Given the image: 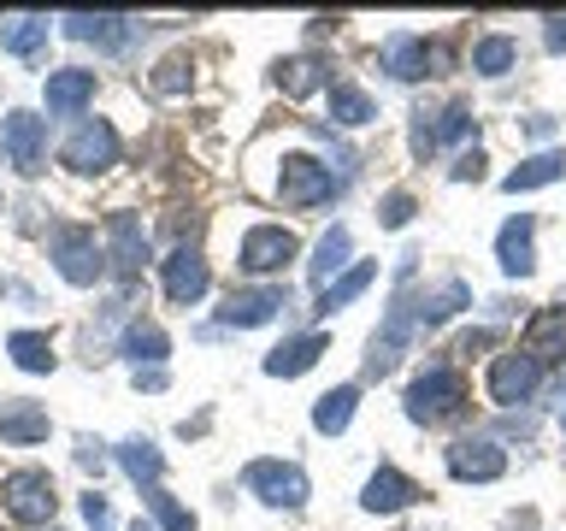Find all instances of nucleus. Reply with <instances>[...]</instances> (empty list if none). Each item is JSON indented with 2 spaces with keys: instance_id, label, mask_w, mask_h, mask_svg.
Instances as JSON below:
<instances>
[{
  "instance_id": "1a4fd4ad",
  "label": "nucleus",
  "mask_w": 566,
  "mask_h": 531,
  "mask_svg": "<svg viewBox=\"0 0 566 531\" xmlns=\"http://www.w3.org/2000/svg\"><path fill=\"white\" fill-rule=\"evenodd\" d=\"M301 254V242H295V230L290 225H254L242 237V254H237V266L248 278H272V272H283Z\"/></svg>"
},
{
  "instance_id": "6ab92c4d",
  "label": "nucleus",
  "mask_w": 566,
  "mask_h": 531,
  "mask_svg": "<svg viewBox=\"0 0 566 531\" xmlns=\"http://www.w3.org/2000/svg\"><path fill=\"white\" fill-rule=\"evenodd\" d=\"M60 24H65L71 42H95V48H106V53H118V48L136 35V18H113V12H101V18H88V12H65Z\"/></svg>"
},
{
  "instance_id": "dca6fc26",
  "label": "nucleus",
  "mask_w": 566,
  "mask_h": 531,
  "mask_svg": "<svg viewBox=\"0 0 566 531\" xmlns=\"http://www.w3.org/2000/svg\"><path fill=\"white\" fill-rule=\"evenodd\" d=\"M106 260H113L124 278H136L142 266H148V230H142L136 212H106Z\"/></svg>"
},
{
  "instance_id": "79ce46f5",
  "label": "nucleus",
  "mask_w": 566,
  "mask_h": 531,
  "mask_svg": "<svg viewBox=\"0 0 566 531\" xmlns=\"http://www.w3.org/2000/svg\"><path fill=\"white\" fill-rule=\"evenodd\" d=\"M543 24H548V30H543V42L555 48V53H566V18H543Z\"/></svg>"
},
{
  "instance_id": "5701e85b",
  "label": "nucleus",
  "mask_w": 566,
  "mask_h": 531,
  "mask_svg": "<svg viewBox=\"0 0 566 531\" xmlns=\"http://www.w3.org/2000/svg\"><path fill=\"white\" fill-rule=\"evenodd\" d=\"M53 431V419H48V407L42 402H0V437L18 442V449H30V442H48Z\"/></svg>"
},
{
  "instance_id": "4c0bfd02",
  "label": "nucleus",
  "mask_w": 566,
  "mask_h": 531,
  "mask_svg": "<svg viewBox=\"0 0 566 531\" xmlns=\"http://www.w3.org/2000/svg\"><path fill=\"white\" fill-rule=\"evenodd\" d=\"M184 71H189V60H177V53H171V60H159V71H154V88H159V95H177V88H189Z\"/></svg>"
},
{
  "instance_id": "ea45409f",
  "label": "nucleus",
  "mask_w": 566,
  "mask_h": 531,
  "mask_svg": "<svg viewBox=\"0 0 566 531\" xmlns=\"http://www.w3.org/2000/svg\"><path fill=\"white\" fill-rule=\"evenodd\" d=\"M467 177H484V154H478V148L454 159V184H467Z\"/></svg>"
},
{
  "instance_id": "4be33fe9",
  "label": "nucleus",
  "mask_w": 566,
  "mask_h": 531,
  "mask_svg": "<svg viewBox=\"0 0 566 531\" xmlns=\"http://www.w3.org/2000/svg\"><path fill=\"white\" fill-rule=\"evenodd\" d=\"M419 496H424V490H419L407 472L378 467V472L366 478V496H360V502H366V513H401V508H413Z\"/></svg>"
},
{
  "instance_id": "a211bd4d",
  "label": "nucleus",
  "mask_w": 566,
  "mask_h": 531,
  "mask_svg": "<svg viewBox=\"0 0 566 531\" xmlns=\"http://www.w3.org/2000/svg\"><path fill=\"white\" fill-rule=\"evenodd\" d=\"M378 60H384V71H389L396 83H419V77H431L437 48L424 42V35H413V30H396V35L378 48Z\"/></svg>"
},
{
  "instance_id": "e433bc0d",
  "label": "nucleus",
  "mask_w": 566,
  "mask_h": 531,
  "mask_svg": "<svg viewBox=\"0 0 566 531\" xmlns=\"http://www.w3.org/2000/svg\"><path fill=\"white\" fill-rule=\"evenodd\" d=\"M413 207H419V201H413L407 189H389L384 207H378V225H384V230H401L407 219H413Z\"/></svg>"
},
{
  "instance_id": "c85d7f7f",
  "label": "nucleus",
  "mask_w": 566,
  "mask_h": 531,
  "mask_svg": "<svg viewBox=\"0 0 566 531\" xmlns=\"http://www.w3.org/2000/svg\"><path fill=\"white\" fill-rule=\"evenodd\" d=\"M371 278H378V266H371V260L348 266V272L336 278V283H325V290H318V308H313V313H318V319H331L336 308H348L354 295H366V283H371Z\"/></svg>"
},
{
  "instance_id": "6e6552de",
  "label": "nucleus",
  "mask_w": 566,
  "mask_h": 531,
  "mask_svg": "<svg viewBox=\"0 0 566 531\" xmlns=\"http://www.w3.org/2000/svg\"><path fill=\"white\" fill-rule=\"evenodd\" d=\"M283 308H295L290 283H254V290H230V301L219 308V325H230V331H254V325H272Z\"/></svg>"
},
{
  "instance_id": "f704fd0d",
  "label": "nucleus",
  "mask_w": 566,
  "mask_h": 531,
  "mask_svg": "<svg viewBox=\"0 0 566 531\" xmlns=\"http://www.w3.org/2000/svg\"><path fill=\"white\" fill-rule=\"evenodd\" d=\"M7 354H12L18 372H53V343H48L42 331H12L7 336Z\"/></svg>"
},
{
  "instance_id": "7c9ffc66",
  "label": "nucleus",
  "mask_w": 566,
  "mask_h": 531,
  "mask_svg": "<svg viewBox=\"0 0 566 531\" xmlns=\"http://www.w3.org/2000/svg\"><path fill=\"white\" fill-rule=\"evenodd\" d=\"M354 402H360V384H336L331 396H318L313 402V425L318 431H348V419H354Z\"/></svg>"
},
{
  "instance_id": "39448f33",
  "label": "nucleus",
  "mask_w": 566,
  "mask_h": 531,
  "mask_svg": "<svg viewBox=\"0 0 566 531\" xmlns=\"http://www.w3.org/2000/svg\"><path fill=\"white\" fill-rule=\"evenodd\" d=\"M0 508H7L18 525H42V520H53L60 496H53V478H48V472L24 467V472H7V478H0Z\"/></svg>"
},
{
  "instance_id": "de8ad7c7",
  "label": "nucleus",
  "mask_w": 566,
  "mask_h": 531,
  "mask_svg": "<svg viewBox=\"0 0 566 531\" xmlns=\"http://www.w3.org/2000/svg\"><path fill=\"white\" fill-rule=\"evenodd\" d=\"M560 425H566V402H560Z\"/></svg>"
},
{
  "instance_id": "cd10ccee",
  "label": "nucleus",
  "mask_w": 566,
  "mask_h": 531,
  "mask_svg": "<svg viewBox=\"0 0 566 531\" xmlns=\"http://www.w3.org/2000/svg\"><path fill=\"white\" fill-rule=\"evenodd\" d=\"M560 177H566V148H548V154H531L520 171H507V177H502V189H507V195H520V189L560 184Z\"/></svg>"
},
{
  "instance_id": "f3484780",
  "label": "nucleus",
  "mask_w": 566,
  "mask_h": 531,
  "mask_svg": "<svg viewBox=\"0 0 566 531\" xmlns=\"http://www.w3.org/2000/svg\"><path fill=\"white\" fill-rule=\"evenodd\" d=\"M495 260H502L507 278H531L537 272V219L531 212H513L502 225V237H495Z\"/></svg>"
},
{
  "instance_id": "f8f14e48",
  "label": "nucleus",
  "mask_w": 566,
  "mask_h": 531,
  "mask_svg": "<svg viewBox=\"0 0 566 531\" xmlns=\"http://www.w3.org/2000/svg\"><path fill=\"white\" fill-rule=\"evenodd\" d=\"M537 384H543V366L531 361L525 348H507V354H495V366H490V402L495 407H520L537 396Z\"/></svg>"
},
{
  "instance_id": "aec40b11",
  "label": "nucleus",
  "mask_w": 566,
  "mask_h": 531,
  "mask_svg": "<svg viewBox=\"0 0 566 531\" xmlns=\"http://www.w3.org/2000/svg\"><path fill=\"white\" fill-rule=\"evenodd\" d=\"M525 354H531L537 366H555V361H566V301H555V308H543V313L525 325Z\"/></svg>"
},
{
  "instance_id": "393cba45",
  "label": "nucleus",
  "mask_w": 566,
  "mask_h": 531,
  "mask_svg": "<svg viewBox=\"0 0 566 531\" xmlns=\"http://www.w3.org/2000/svg\"><path fill=\"white\" fill-rule=\"evenodd\" d=\"M118 354L130 366H159L171 354V336L154 325V319H130V325H124V343H118Z\"/></svg>"
},
{
  "instance_id": "423d86ee",
  "label": "nucleus",
  "mask_w": 566,
  "mask_h": 531,
  "mask_svg": "<svg viewBox=\"0 0 566 531\" xmlns=\"http://www.w3.org/2000/svg\"><path fill=\"white\" fill-rule=\"evenodd\" d=\"M60 159L77 177H101V171H113L118 166V131L106 118H88V124H77L71 131V142L60 148Z\"/></svg>"
},
{
  "instance_id": "49530a36",
  "label": "nucleus",
  "mask_w": 566,
  "mask_h": 531,
  "mask_svg": "<svg viewBox=\"0 0 566 531\" xmlns=\"http://www.w3.org/2000/svg\"><path fill=\"white\" fill-rule=\"evenodd\" d=\"M130 531H148V525H142V520H136V525H130Z\"/></svg>"
},
{
  "instance_id": "f03ea898",
  "label": "nucleus",
  "mask_w": 566,
  "mask_h": 531,
  "mask_svg": "<svg viewBox=\"0 0 566 531\" xmlns=\"http://www.w3.org/2000/svg\"><path fill=\"white\" fill-rule=\"evenodd\" d=\"M343 195V177H336L325 159L313 154H283V171H277V201L295 207V212H313V207H331Z\"/></svg>"
},
{
  "instance_id": "f257e3e1",
  "label": "nucleus",
  "mask_w": 566,
  "mask_h": 531,
  "mask_svg": "<svg viewBox=\"0 0 566 531\" xmlns=\"http://www.w3.org/2000/svg\"><path fill=\"white\" fill-rule=\"evenodd\" d=\"M460 414H467V378L449 361H431L407 384V419L413 425H449Z\"/></svg>"
},
{
  "instance_id": "37998d69",
  "label": "nucleus",
  "mask_w": 566,
  "mask_h": 531,
  "mask_svg": "<svg viewBox=\"0 0 566 531\" xmlns=\"http://www.w3.org/2000/svg\"><path fill=\"white\" fill-rule=\"evenodd\" d=\"M77 460H83V467H95V472H101V460H106V455H101V442H95V437H77Z\"/></svg>"
},
{
  "instance_id": "7ed1b4c3",
  "label": "nucleus",
  "mask_w": 566,
  "mask_h": 531,
  "mask_svg": "<svg viewBox=\"0 0 566 531\" xmlns=\"http://www.w3.org/2000/svg\"><path fill=\"white\" fill-rule=\"evenodd\" d=\"M48 260H53V272L65 283H77V290L101 283V272H106V248L95 242L88 225H53L48 230Z\"/></svg>"
},
{
  "instance_id": "58836bf2",
  "label": "nucleus",
  "mask_w": 566,
  "mask_h": 531,
  "mask_svg": "<svg viewBox=\"0 0 566 531\" xmlns=\"http://www.w3.org/2000/svg\"><path fill=\"white\" fill-rule=\"evenodd\" d=\"M83 520L95 525V531H113V508H106V496H101V490H88V496H83Z\"/></svg>"
},
{
  "instance_id": "9d476101",
  "label": "nucleus",
  "mask_w": 566,
  "mask_h": 531,
  "mask_svg": "<svg viewBox=\"0 0 566 531\" xmlns=\"http://www.w3.org/2000/svg\"><path fill=\"white\" fill-rule=\"evenodd\" d=\"M159 283H166V301L171 308H195V301L207 295V260H201V248H189V242H177L166 260H159Z\"/></svg>"
},
{
  "instance_id": "bb28decb",
  "label": "nucleus",
  "mask_w": 566,
  "mask_h": 531,
  "mask_svg": "<svg viewBox=\"0 0 566 531\" xmlns=\"http://www.w3.org/2000/svg\"><path fill=\"white\" fill-rule=\"evenodd\" d=\"M378 118V106H371V95L354 77H336L331 83V124H343V131H354V124H371Z\"/></svg>"
},
{
  "instance_id": "9b49d317",
  "label": "nucleus",
  "mask_w": 566,
  "mask_h": 531,
  "mask_svg": "<svg viewBox=\"0 0 566 531\" xmlns=\"http://www.w3.org/2000/svg\"><path fill=\"white\" fill-rule=\"evenodd\" d=\"M0 148H7L12 171L35 177V171H42V159H48V118H35V113H7V118H0Z\"/></svg>"
},
{
  "instance_id": "a878e982",
  "label": "nucleus",
  "mask_w": 566,
  "mask_h": 531,
  "mask_svg": "<svg viewBox=\"0 0 566 531\" xmlns=\"http://www.w3.org/2000/svg\"><path fill=\"white\" fill-rule=\"evenodd\" d=\"M460 308H472V290L460 278H449V283H437V290H424V301H413V319L431 331V325H442V319H454Z\"/></svg>"
},
{
  "instance_id": "c03bdc74",
  "label": "nucleus",
  "mask_w": 566,
  "mask_h": 531,
  "mask_svg": "<svg viewBox=\"0 0 566 531\" xmlns=\"http://www.w3.org/2000/svg\"><path fill=\"white\" fill-rule=\"evenodd\" d=\"M495 343V331H467L460 336V354H472V348H490Z\"/></svg>"
},
{
  "instance_id": "b1692460",
  "label": "nucleus",
  "mask_w": 566,
  "mask_h": 531,
  "mask_svg": "<svg viewBox=\"0 0 566 531\" xmlns=\"http://www.w3.org/2000/svg\"><path fill=\"white\" fill-rule=\"evenodd\" d=\"M336 77H331V60L325 53H295V60H283L277 65V88L290 101H301V95H313V88H331Z\"/></svg>"
},
{
  "instance_id": "ddd939ff",
  "label": "nucleus",
  "mask_w": 566,
  "mask_h": 531,
  "mask_svg": "<svg viewBox=\"0 0 566 531\" xmlns=\"http://www.w3.org/2000/svg\"><path fill=\"white\" fill-rule=\"evenodd\" d=\"M449 472L460 485H495L507 472V449L495 437H460L449 442Z\"/></svg>"
},
{
  "instance_id": "72a5a7b5",
  "label": "nucleus",
  "mask_w": 566,
  "mask_h": 531,
  "mask_svg": "<svg viewBox=\"0 0 566 531\" xmlns=\"http://www.w3.org/2000/svg\"><path fill=\"white\" fill-rule=\"evenodd\" d=\"M343 266H348V225H331L325 237H318V248H313V283L325 290L331 272H343Z\"/></svg>"
},
{
  "instance_id": "4468645a",
  "label": "nucleus",
  "mask_w": 566,
  "mask_h": 531,
  "mask_svg": "<svg viewBox=\"0 0 566 531\" xmlns=\"http://www.w3.org/2000/svg\"><path fill=\"white\" fill-rule=\"evenodd\" d=\"M467 136H472V106L467 101H449L442 113H424V106L413 113V154L419 159H431L442 142H467Z\"/></svg>"
},
{
  "instance_id": "c756f323",
  "label": "nucleus",
  "mask_w": 566,
  "mask_h": 531,
  "mask_svg": "<svg viewBox=\"0 0 566 531\" xmlns=\"http://www.w3.org/2000/svg\"><path fill=\"white\" fill-rule=\"evenodd\" d=\"M513 65H520V42H513V35H502V30L484 35V42L472 48V71H478V77H507Z\"/></svg>"
},
{
  "instance_id": "a19ab883",
  "label": "nucleus",
  "mask_w": 566,
  "mask_h": 531,
  "mask_svg": "<svg viewBox=\"0 0 566 531\" xmlns=\"http://www.w3.org/2000/svg\"><path fill=\"white\" fill-rule=\"evenodd\" d=\"M136 389H166V366H136Z\"/></svg>"
},
{
  "instance_id": "20e7f679",
  "label": "nucleus",
  "mask_w": 566,
  "mask_h": 531,
  "mask_svg": "<svg viewBox=\"0 0 566 531\" xmlns=\"http://www.w3.org/2000/svg\"><path fill=\"white\" fill-rule=\"evenodd\" d=\"M413 331H419L413 295H396V301H389V313H384V325L371 331V343H366V378H384V372H396V361H401L407 348H413Z\"/></svg>"
},
{
  "instance_id": "2eb2a0df",
  "label": "nucleus",
  "mask_w": 566,
  "mask_h": 531,
  "mask_svg": "<svg viewBox=\"0 0 566 531\" xmlns=\"http://www.w3.org/2000/svg\"><path fill=\"white\" fill-rule=\"evenodd\" d=\"M42 101H48V113H53V118H77V113H88V106H95V71H83V65L48 71Z\"/></svg>"
},
{
  "instance_id": "473e14b6",
  "label": "nucleus",
  "mask_w": 566,
  "mask_h": 531,
  "mask_svg": "<svg viewBox=\"0 0 566 531\" xmlns=\"http://www.w3.org/2000/svg\"><path fill=\"white\" fill-rule=\"evenodd\" d=\"M0 48H7V53H18V60H35V53L48 48V18H35V12L12 18V24L0 30Z\"/></svg>"
},
{
  "instance_id": "2f4dec72",
  "label": "nucleus",
  "mask_w": 566,
  "mask_h": 531,
  "mask_svg": "<svg viewBox=\"0 0 566 531\" xmlns=\"http://www.w3.org/2000/svg\"><path fill=\"white\" fill-rule=\"evenodd\" d=\"M118 467L136 478L142 490H154L159 485V472H166V455L154 449V442H142V437H130V442H118Z\"/></svg>"
},
{
  "instance_id": "c9c22d12",
  "label": "nucleus",
  "mask_w": 566,
  "mask_h": 531,
  "mask_svg": "<svg viewBox=\"0 0 566 531\" xmlns=\"http://www.w3.org/2000/svg\"><path fill=\"white\" fill-rule=\"evenodd\" d=\"M142 502H148V513L159 520V531H195V513H189V508H177V496H171L166 485L142 490Z\"/></svg>"
},
{
  "instance_id": "0eeeda50",
  "label": "nucleus",
  "mask_w": 566,
  "mask_h": 531,
  "mask_svg": "<svg viewBox=\"0 0 566 531\" xmlns=\"http://www.w3.org/2000/svg\"><path fill=\"white\" fill-rule=\"evenodd\" d=\"M242 485L254 490L265 508H301L307 502V472H301L295 460H248Z\"/></svg>"
},
{
  "instance_id": "a18cd8bd",
  "label": "nucleus",
  "mask_w": 566,
  "mask_h": 531,
  "mask_svg": "<svg viewBox=\"0 0 566 531\" xmlns=\"http://www.w3.org/2000/svg\"><path fill=\"white\" fill-rule=\"evenodd\" d=\"M525 131L543 142V136H555V118H548V113H537V118H525Z\"/></svg>"
},
{
  "instance_id": "412c9836",
  "label": "nucleus",
  "mask_w": 566,
  "mask_h": 531,
  "mask_svg": "<svg viewBox=\"0 0 566 531\" xmlns=\"http://www.w3.org/2000/svg\"><path fill=\"white\" fill-rule=\"evenodd\" d=\"M331 348L325 331H307V336H290V343H277L265 354V378H301V372L318 366V354Z\"/></svg>"
}]
</instances>
